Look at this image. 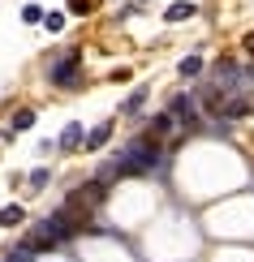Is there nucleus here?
<instances>
[{
  "instance_id": "11",
  "label": "nucleus",
  "mask_w": 254,
  "mask_h": 262,
  "mask_svg": "<svg viewBox=\"0 0 254 262\" xmlns=\"http://www.w3.org/2000/svg\"><path fill=\"white\" fill-rule=\"evenodd\" d=\"M30 185H35V189H43V185H48V168H35V172H30Z\"/></svg>"
},
{
  "instance_id": "2",
  "label": "nucleus",
  "mask_w": 254,
  "mask_h": 262,
  "mask_svg": "<svg viewBox=\"0 0 254 262\" xmlns=\"http://www.w3.org/2000/svg\"><path fill=\"white\" fill-rule=\"evenodd\" d=\"M52 82H56V86H73V82H78V52H69L65 60L52 64Z\"/></svg>"
},
{
  "instance_id": "10",
  "label": "nucleus",
  "mask_w": 254,
  "mask_h": 262,
  "mask_svg": "<svg viewBox=\"0 0 254 262\" xmlns=\"http://www.w3.org/2000/svg\"><path fill=\"white\" fill-rule=\"evenodd\" d=\"M30 125H35V112H17L13 116V129H30Z\"/></svg>"
},
{
  "instance_id": "8",
  "label": "nucleus",
  "mask_w": 254,
  "mask_h": 262,
  "mask_svg": "<svg viewBox=\"0 0 254 262\" xmlns=\"http://www.w3.org/2000/svg\"><path fill=\"white\" fill-rule=\"evenodd\" d=\"M142 99H147V86H138V91L129 95V103H125V116H129V112H138V107H142Z\"/></svg>"
},
{
  "instance_id": "5",
  "label": "nucleus",
  "mask_w": 254,
  "mask_h": 262,
  "mask_svg": "<svg viewBox=\"0 0 254 262\" xmlns=\"http://www.w3.org/2000/svg\"><path fill=\"white\" fill-rule=\"evenodd\" d=\"M22 220H26V215H22V206H5V211H0V224H5V228H17Z\"/></svg>"
},
{
  "instance_id": "1",
  "label": "nucleus",
  "mask_w": 254,
  "mask_h": 262,
  "mask_svg": "<svg viewBox=\"0 0 254 262\" xmlns=\"http://www.w3.org/2000/svg\"><path fill=\"white\" fill-rule=\"evenodd\" d=\"M151 168H160V146H155V138L134 142V146L125 150V159L116 163V172H151Z\"/></svg>"
},
{
  "instance_id": "9",
  "label": "nucleus",
  "mask_w": 254,
  "mask_h": 262,
  "mask_svg": "<svg viewBox=\"0 0 254 262\" xmlns=\"http://www.w3.org/2000/svg\"><path fill=\"white\" fill-rule=\"evenodd\" d=\"M190 13H194V5H172L168 9V21H185Z\"/></svg>"
},
{
  "instance_id": "7",
  "label": "nucleus",
  "mask_w": 254,
  "mask_h": 262,
  "mask_svg": "<svg viewBox=\"0 0 254 262\" xmlns=\"http://www.w3.org/2000/svg\"><path fill=\"white\" fill-rule=\"evenodd\" d=\"M198 73H203V60H198V56H185V60H181V78H198Z\"/></svg>"
},
{
  "instance_id": "6",
  "label": "nucleus",
  "mask_w": 254,
  "mask_h": 262,
  "mask_svg": "<svg viewBox=\"0 0 254 262\" xmlns=\"http://www.w3.org/2000/svg\"><path fill=\"white\" fill-rule=\"evenodd\" d=\"M78 142H82V125H69V129L61 134V146H65V150H73Z\"/></svg>"
},
{
  "instance_id": "12",
  "label": "nucleus",
  "mask_w": 254,
  "mask_h": 262,
  "mask_svg": "<svg viewBox=\"0 0 254 262\" xmlns=\"http://www.w3.org/2000/svg\"><path fill=\"white\" fill-rule=\"evenodd\" d=\"M246 48H250V52H254V35H250V39H246Z\"/></svg>"
},
{
  "instance_id": "4",
  "label": "nucleus",
  "mask_w": 254,
  "mask_h": 262,
  "mask_svg": "<svg viewBox=\"0 0 254 262\" xmlns=\"http://www.w3.org/2000/svg\"><path fill=\"white\" fill-rule=\"evenodd\" d=\"M35 254H39V249H35V245L26 241V245H17V249H13V254H9L5 262H35Z\"/></svg>"
},
{
  "instance_id": "3",
  "label": "nucleus",
  "mask_w": 254,
  "mask_h": 262,
  "mask_svg": "<svg viewBox=\"0 0 254 262\" xmlns=\"http://www.w3.org/2000/svg\"><path fill=\"white\" fill-rule=\"evenodd\" d=\"M108 134H112V125H99V129H91V138H86V150H99L108 142Z\"/></svg>"
}]
</instances>
